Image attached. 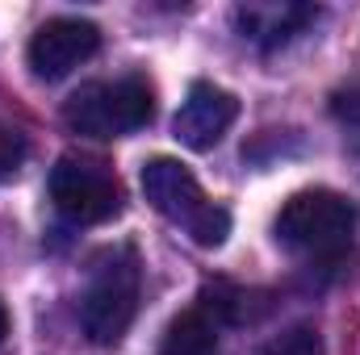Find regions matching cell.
I'll list each match as a JSON object with an SVG mask.
<instances>
[{
  "label": "cell",
  "mask_w": 360,
  "mask_h": 355,
  "mask_svg": "<svg viewBox=\"0 0 360 355\" xmlns=\"http://www.w3.org/2000/svg\"><path fill=\"white\" fill-rule=\"evenodd\" d=\"M352 230H356V205L331 188L293 192L276 213V239L306 255H340L352 243Z\"/></svg>",
  "instance_id": "1"
},
{
  "label": "cell",
  "mask_w": 360,
  "mask_h": 355,
  "mask_svg": "<svg viewBox=\"0 0 360 355\" xmlns=\"http://www.w3.org/2000/svg\"><path fill=\"white\" fill-rule=\"evenodd\" d=\"M155 117V92L147 80L126 76L113 84H84L63 105V121L89 138H122Z\"/></svg>",
  "instance_id": "2"
},
{
  "label": "cell",
  "mask_w": 360,
  "mask_h": 355,
  "mask_svg": "<svg viewBox=\"0 0 360 355\" xmlns=\"http://www.w3.org/2000/svg\"><path fill=\"white\" fill-rule=\"evenodd\" d=\"M139 314V264L130 251L96 264L80 301V326L92 343H117Z\"/></svg>",
  "instance_id": "3"
},
{
  "label": "cell",
  "mask_w": 360,
  "mask_h": 355,
  "mask_svg": "<svg viewBox=\"0 0 360 355\" xmlns=\"http://www.w3.org/2000/svg\"><path fill=\"white\" fill-rule=\"evenodd\" d=\"M51 201L76 226H101L122 213V184L117 176L84 155H63L51 172Z\"/></svg>",
  "instance_id": "4"
},
{
  "label": "cell",
  "mask_w": 360,
  "mask_h": 355,
  "mask_svg": "<svg viewBox=\"0 0 360 355\" xmlns=\"http://www.w3.org/2000/svg\"><path fill=\"white\" fill-rule=\"evenodd\" d=\"M101 51V29L80 17H55L30 38V67L38 80H63Z\"/></svg>",
  "instance_id": "5"
},
{
  "label": "cell",
  "mask_w": 360,
  "mask_h": 355,
  "mask_svg": "<svg viewBox=\"0 0 360 355\" xmlns=\"http://www.w3.org/2000/svg\"><path fill=\"white\" fill-rule=\"evenodd\" d=\"M143 192H147L155 213H164L168 222H180L184 230L214 205V201H205L197 176L180 159H168V155H155L143 163Z\"/></svg>",
  "instance_id": "6"
},
{
  "label": "cell",
  "mask_w": 360,
  "mask_h": 355,
  "mask_svg": "<svg viewBox=\"0 0 360 355\" xmlns=\"http://www.w3.org/2000/svg\"><path fill=\"white\" fill-rule=\"evenodd\" d=\"M235 117H239V100H235V92L197 80V84L188 88V96H184V105L176 109L172 130H176V138L184 142V147H193V151H210V147L231 130Z\"/></svg>",
  "instance_id": "7"
},
{
  "label": "cell",
  "mask_w": 360,
  "mask_h": 355,
  "mask_svg": "<svg viewBox=\"0 0 360 355\" xmlns=\"http://www.w3.org/2000/svg\"><path fill=\"white\" fill-rule=\"evenodd\" d=\"M319 8H306V4H248L239 8V25L248 38H256L260 46H281L289 42L306 21H314Z\"/></svg>",
  "instance_id": "8"
},
{
  "label": "cell",
  "mask_w": 360,
  "mask_h": 355,
  "mask_svg": "<svg viewBox=\"0 0 360 355\" xmlns=\"http://www.w3.org/2000/svg\"><path fill=\"white\" fill-rule=\"evenodd\" d=\"M160 355H218V335L214 322L201 309H184L180 318H172Z\"/></svg>",
  "instance_id": "9"
},
{
  "label": "cell",
  "mask_w": 360,
  "mask_h": 355,
  "mask_svg": "<svg viewBox=\"0 0 360 355\" xmlns=\"http://www.w3.org/2000/svg\"><path fill=\"white\" fill-rule=\"evenodd\" d=\"M260 293H248V288H239V284H231V280H205L201 284V301H205V309H214V318H222V322H231V326H243V322H256L269 305H252Z\"/></svg>",
  "instance_id": "10"
},
{
  "label": "cell",
  "mask_w": 360,
  "mask_h": 355,
  "mask_svg": "<svg viewBox=\"0 0 360 355\" xmlns=\"http://www.w3.org/2000/svg\"><path fill=\"white\" fill-rule=\"evenodd\" d=\"M260 355H323V339L314 326H289L276 339H269Z\"/></svg>",
  "instance_id": "11"
},
{
  "label": "cell",
  "mask_w": 360,
  "mask_h": 355,
  "mask_svg": "<svg viewBox=\"0 0 360 355\" xmlns=\"http://www.w3.org/2000/svg\"><path fill=\"white\" fill-rule=\"evenodd\" d=\"M226 234H231V213H226L222 205H210V209L188 226V239H193L197 247H222Z\"/></svg>",
  "instance_id": "12"
},
{
  "label": "cell",
  "mask_w": 360,
  "mask_h": 355,
  "mask_svg": "<svg viewBox=\"0 0 360 355\" xmlns=\"http://www.w3.org/2000/svg\"><path fill=\"white\" fill-rule=\"evenodd\" d=\"M25 155H30V142H25V134L0 121V180L17 176V172H21V163H25Z\"/></svg>",
  "instance_id": "13"
},
{
  "label": "cell",
  "mask_w": 360,
  "mask_h": 355,
  "mask_svg": "<svg viewBox=\"0 0 360 355\" xmlns=\"http://www.w3.org/2000/svg\"><path fill=\"white\" fill-rule=\"evenodd\" d=\"M331 109H335V117H340L352 134H360V88L340 92V96L331 100Z\"/></svg>",
  "instance_id": "14"
},
{
  "label": "cell",
  "mask_w": 360,
  "mask_h": 355,
  "mask_svg": "<svg viewBox=\"0 0 360 355\" xmlns=\"http://www.w3.org/2000/svg\"><path fill=\"white\" fill-rule=\"evenodd\" d=\"M4 335H8V309H4V301H0V343H4Z\"/></svg>",
  "instance_id": "15"
}]
</instances>
